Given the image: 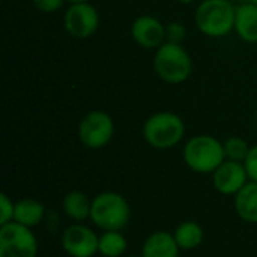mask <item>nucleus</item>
I'll return each instance as SVG.
<instances>
[{"instance_id": "obj_15", "label": "nucleus", "mask_w": 257, "mask_h": 257, "mask_svg": "<svg viewBox=\"0 0 257 257\" xmlns=\"http://www.w3.org/2000/svg\"><path fill=\"white\" fill-rule=\"evenodd\" d=\"M63 214L74 223H83L90 218L92 199L80 190H72L63 196L62 200Z\"/></svg>"}, {"instance_id": "obj_7", "label": "nucleus", "mask_w": 257, "mask_h": 257, "mask_svg": "<svg viewBox=\"0 0 257 257\" xmlns=\"http://www.w3.org/2000/svg\"><path fill=\"white\" fill-rule=\"evenodd\" d=\"M114 136L113 117L102 110L89 111L78 123V139L89 149L105 148Z\"/></svg>"}, {"instance_id": "obj_25", "label": "nucleus", "mask_w": 257, "mask_h": 257, "mask_svg": "<svg viewBox=\"0 0 257 257\" xmlns=\"http://www.w3.org/2000/svg\"><path fill=\"white\" fill-rule=\"evenodd\" d=\"M176 2H179V3H193L194 0H176Z\"/></svg>"}, {"instance_id": "obj_14", "label": "nucleus", "mask_w": 257, "mask_h": 257, "mask_svg": "<svg viewBox=\"0 0 257 257\" xmlns=\"http://www.w3.org/2000/svg\"><path fill=\"white\" fill-rule=\"evenodd\" d=\"M233 208L236 215L245 221L257 224V182L248 181L245 187L233 196Z\"/></svg>"}, {"instance_id": "obj_18", "label": "nucleus", "mask_w": 257, "mask_h": 257, "mask_svg": "<svg viewBox=\"0 0 257 257\" xmlns=\"http://www.w3.org/2000/svg\"><path fill=\"white\" fill-rule=\"evenodd\" d=\"M128 248V241L122 230H105L99 235L98 254L104 257H122Z\"/></svg>"}, {"instance_id": "obj_22", "label": "nucleus", "mask_w": 257, "mask_h": 257, "mask_svg": "<svg viewBox=\"0 0 257 257\" xmlns=\"http://www.w3.org/2000/svg\"><path fill=\"white\" fill-rule=\"evenodd\" d=\"M35 8L44 14H54L57 12L66 0H32Z\"/></svg>"}, {"instance_id": "obj_8", "label": "nucleus", "mask_w": 257, "mask_h": 257, "mask_svg": "<svg viewBox=\"0 0 257 257\" xmlns=\"http://www.w3.org/2000/svg\"><path fill=\"white\" fill-rule=\"evenodd\" d=\"M65 30L75 39H87L98 32L99 12L90 2L72 3L63 17Z\"/></svg>"}, {"instance_id": "obj_26", "label": "nucleus", "mask_w": 257, "mask_h": 257, "mask_svg": "<svg viewBox=\"0 0 257 257\" xmlns=\"http://www.w3.org/2000/svg\"><path fill=\"white\" fill-rule=\"evenodd\" d=\"M245 2H248V3H253V5H256L257 6V0H245Z\"/></svg>"}, {"instance_id": "obj_21", "label": "nucleus", "mask_w": 257, "mask_h": 257, "mask_svg": "<svg viewBox=\"0 0 257 257\" xmlns=\"http://www.w3.org/2000/svg\"><path fill=\"white\" fill-rule=\"evenodd\" d=\"M15 215V202L6 194H0V226L12 223Z\"/></svg>"}, {"instance_id": "obj_1", "label": "nucleus", "mask_w": 257, "mask_h": 257, "mask_svg": "<svg viewBox=\"0 0 257 257\" xmlns=\"http://www.w3.org/2000/svg\"><path fill=\"white\" fill-rule=\"evenodd\" d=\"M182 157L187 167L200 175H212L226 161L223 142L209 134H197L187 140Z\"/></svg>"}, {"instance_id": "obj_10", "label": "nucleus", "mask_w": 257, "mask_h": 257, "mask_svg": "<svg viewBox=\"0 0 257 257\" xmlns=\"http://www.w3.org/2000/svg\"><path fill=\"white\" fill-rule=\"evenodd\" d=\"M214 188L223 196H236L250 181L244 163L226 160L212 175Z\"/></svg>"}, {"instance_id": "obj_23", "label": "nucleus", "mask_w": 257, "mask_h": 257, "mask_svg": "<svg viewBox=\"0 0 257 257\" xmlns=\"http://www.w3.org/2000/svg\"><path fill=\"white\" fill-rule=\"evenodd\" d=\"M244 166L247 169L250 181H256L257 182V143L251 146V149H250V152L244 161Z\"/></svg>"}, {"instance_id": "obj_2", "label": "nucleus", "mask_w": 257, "mask_h": 257, "mask_svg": "<svg viewBox=\"0 0 257 257\" xmlns=\"http://www.w3.org/2000/svg\"><path fill=\"white\" fill-rule=\"evenodd\" d=\"M89 220L102 232L123 230L131 220V205L120 193L102 191L92 199Z\"/></svg>"}, {"instance_id": "obj_9", "label": "nucleus", "mask_w": 257, "mask_h": 257, "mask_svg": "<svg viewBox=\"0 0 257 257\" xmlns=\"http://www.w3.org/2000/svg\"><path fill=\"white\" fill-rule=\"evenodd\" d=\"M99 235L83 224L72 223L60 235V244L63 251L69 257H93L98 254Z\"/></svg>"}, {"instance_id": "obj_6", "label": "nucleus", "mask_w": 257, "mask_h": 257, "mask_svg": "<svg viewBox=\"0 0 257 257\" xmlns=\"http://www.w3.org/2000/svg\"><path fill=\"white\" fill-rule=\"evenodd\" d=\"M38 251L33 229L15 221L0 226V257H38Z\"/></svg>"}, {"instance_id": "obj_11", "label": "nucleus", "mask_w": 257, "mask_h": 257, "mask_svg": "<svg viewBox=\"0 0 257 257\" xmlns=\"http://www.w3.org/2000/svg\"><path fill=\"white\" fill-rule=\"evenodd\" d=\"M131 36L143 48H158L166 42V24L157 17L140 15L131 24Z\"/></svg>"}, {"instance_id": "obj_27", "label": "nucleus", "mask_w": 257, "mask_h": 257, "mask_svg": "<svg viewBox=\"0 0 257 257\" xmlns=\"http://www.w3.org/2000/svg\"><path fill=\"white\" fill-rule=\"evenodd\" d=\"M128 257H142V254H140V256H137V254H134V256H128Z\"/></svg>"}, {"instance_id": "obj_13", "label": "nucleus", "mask_w": 257, "mask_h": 257, "mask_svg": "<svg viewBox=\"0 0 257 257\" xmlns=\"http://www.w3.org/2000/svg\"><path fill=\"white\" fill-rule=\"evenodd\" d=\"M239 39L247 44H257V6L253 3H242L236 6L235 29Z\"/></svg>"}, {"instance_id": "obj_19", "label": "nucleus", "mask_w": 257, "mask_h": 257, "mask_svg": "<svg viewBox=\"0 0 257 257\" xmlns=\"http://www.w3.org/2000/svg\"><path fill=\"white\" fill-rule=\"evenodd\" d=\"M224 146V154H226V160H232V161H239L244 163L251 146L248 145V142L242 137L238 136H232L229 139H226L223 142Z\"/></svg>"}, {"instance_id": "obj_24", "label": "nucleus", "mask_w": 257, "mask_h": 257, "mask_svg": "<svg viewBox=\"0 0 257 257\" xmlns=\"http://www.w3.org/2000/svg\"><path fill=\"white\" fill-rule=\"evenodd\" d=\"M69 5H72V3H83V2H90V0H66Z\"/></svg>"}, {"instance_id": "obj_16", "label": "nucleus", "mask_w": 257, "mask_h": 257, "mask_svg": "<svg viewBox=\"0 0 257 257\" xmlns=\"http://www.w3.org/2000/svg\"><path fill=\"white\" fill-rule=\"evenodd\" d=\"M44 218H45V206L39 200L32 197H24L15 202V215H14L15 223L33 229L39 226Z\"/></svg>"}, {"instance_id": "obj_5", "label": "nucleus", "mask_w": 257, "mask_h": 257, "mask_svg": "<svg viewBox=\"0 0 257 257\" xmlns=\"http://www.w3.org/2000/svg\"><path fill=\"white\" fill-rule=\"evenodd\" d=\"M185 136L182 117L172 111H158L149 116L143 123V137L146 143L158 151H167L178 146Z\"/></svg>"}, {"instance_id": "obj_3", "label": "nucleus", "mask_w": 257, "mask_h": 257, "mask_svg": "<svg viewBox=\"0 0 257 257\" xmlns=\"http://www.w3.org/2000/svg\"><path fill=\"white\" fill-rule=\"evenodd\" d=\"M235 14L230 0H202L194 11V24L208 38H223L235 29Z\"/></svg>"}, {"instance_id": "obj_12", "label": "nucleus", "mask_w": 257, "mask_h": 257, "mask_svg": "<svg viewBox=\"0 0 257 257\" xmlns=\"http://www.w3.org/2000/svg\"><path fill=\"white\" fill-rule=\"evenodd\" d=\"M181 248L178 247L173 232L157 230L151 233L143 245H142V257H179Z\"/></svg>"}, {"instance_id": "obj_4", "label": "nucleus", "mask_w": 257, "mask_h": 257, "mask_svg": "<svg viewBox=\"0 0 257 257\" xmlns=\"http://www.w3.org/2000/svg\"><path fill=\"white\" fill-rule=\"evenodd\" d=\"M152 66L158 78L169 84H181L187 81L193 72L190 53L182 47V44L173 42H164L157 48Z\"/></svg>"}, {"instance_id": "obj_17", "label": "nucleus", "mask_w": 257, "mask_h": 257, "mask_svg": "<svg viewBox=\"0 0 257 257\" xmlns=\"http://www.w3.org/2000/svg\"><path fill=\"white\" fill-rule=\"evenodd\" d=\"M175 241L181 251H191L199 248L205 241V230L197 221H182L173 230Z\"/></svg>"}, {"instance_id": "obj_20", "label": "nucleus", "mask_w": 257, "mask_h": 257, "mask_svg": "<svg viewBox=\"0 0 257 257\" xmlns=\"http://www.w3.org/2000/svg\"><path fill=\"white\" fill-rule=\"evenodd\" d=\"M187 36V27L181 21H170L166 24V42L182 44Z\"/></svg>"}]
</instances>
